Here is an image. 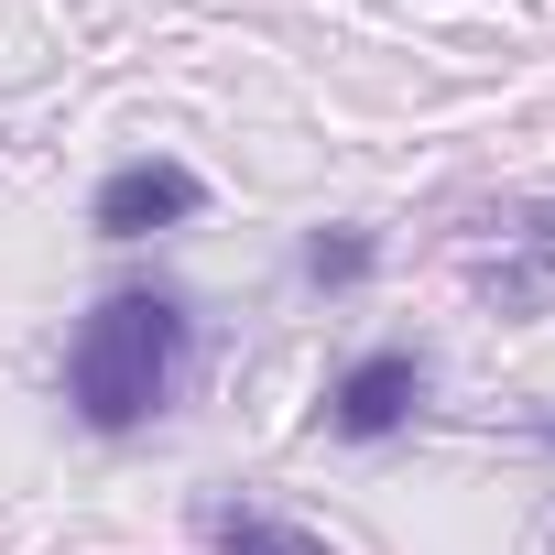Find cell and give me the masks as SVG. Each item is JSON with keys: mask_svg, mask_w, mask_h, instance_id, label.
<instances>
[{"mask_svg": "<svg viewBox=\"0 0 555 555\" xmlns=\"http://www.w3.org/2000/svg\"><path fill=\"white\" fill-rule=\"evenodd\" d=\"M185 371H196V317H185V295H164V284H109V295L77 317V338H66V414L120 447V436H142L153 414H175Z\"/></svg>", "mask_w": 555, "mask_h": 555, "instance_id": "6da1fadb", "label": "cell"}, {"mask_svg": "<svg viewBox=\"0 0 555 555\" xmlns=\"http://www.w3.org/2000/svg\"><path fill=\"white\" fill-rule=\"evenodd\" d=\"M425 392H436V360H425L414 338H392V349H360V360L327 382L317 425H327L338 447H392V436L425 414Z\"/></svg>", "mask_w": 555, "mask_h": 555, "instance_id": "7a4b0ae2", "label": "cell"}, {"mask_svg": "<svg viewBox=\"0 0 555 555\" xmlns=\"http://www.w3.org/2000/svg\"><path fill=\"white\" fill-rule=\"evenodd\" d=\"M468 284L501 317H544L555 306V207H479L468 218Z\"/></svg>", "mask_w": 555, "mask_h": 555, "instance_id": "3957f363", "label": "cell"}, {"mask_svg": "<svg viewBox=\"0 0 555 555\" xmlns=\"http://www.w3.org/2000/svg\"><path fill=\"white\" fill-rule=\"evenodd\" d=\"M185 218H207V175L175 164V153H131L88 196V229L99 240H153V229H185Z\"/></svg>", "mask_w": 555, "mask_h": 555, "instance_id": "277c9868", "label": "cell"}, {"mask_svg": "<svg viewBox=\"0 0 555 555\" xmlns=\"http://www.w3.org/2000/svg\"><path fill=\"white\" fill-rule=\"evenodd\" d=\"M207 555H338V544L272 501H207Z\"/></svg>", "mask_w": 555, "mask_h": 555, "instance_id": "5b68a950", "label": "cell"}, {"mask_svg": "<svg viewBox=\"0 0 555 555\" xmlns=\"http://www.w3.org/2000/svg\"><path fill=\"white\" fill-rule=\"evenodd\" d=\"M295 272H306L317 295H360L371 272H382V229H349V218H338V229H306Z\"/></svg>", "mask_w": 555, "mask_h": 555, "instance_id": "8992f818", "label": "cell"}, {"mask_svg": "<svg viewBox=\"0 0 555 555\" xmlns=\"http://www.w3.org/2000/svg\"><path fill=\"white\" fill-rule=\"evenodd\" d=\"M544 544H555V522H544Z\"/></svg>", "mask_w": 555, "mask_h": 555, "instance_id": "52a82bcc", "label": "cell"}]
</instances>
